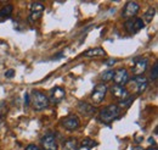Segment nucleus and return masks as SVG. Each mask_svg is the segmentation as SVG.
<instances>
[{
    "label": "nucleus",
    "instance_id": "f257e3e1",
    "mask_svg": "<svg viewBox=\"0 0 158 150\" xmlns=\"http://www.w3.org/2000/svg\"><path fill=\"white\" fill-rule=\"evenodd\" d=\"M119 113H120V110H119L118 105L112 104V105H108V106L103 108V109L100 111L99 118L101 122H103V123H106V125H110V123H112L114 120L118 118Z\"/></svg>",
    "mask_w": 158,
    "mask_h": 150
},
{
    "label": "nucleus",
    "instance_id": "f03ea898",
    "mask_svg": "<svg viewBox=\"0 0 158 150\" xmlns=\"http://www.w3.org/2000/svg\"><path fill=\"white\" fill-rule=\"evenodd\" d=\"M31 105L33 106V109L35 111H41L44 109H46L49 106V99L48 95L40 92V90H33V93L31 95Z\"/></svg>",
    "mask_w": 158,
    "mask_h": 150
},
{
    "label": "nucleus",
    "instance_id": "7ed1b4c3",
    "mask_svg": "<svg viewBox=\"0 0 158 150\" xmlns=\"http://www.w3.org/2000/svg\"><path fill=\"white\" fill-rule=\"evenodd\" d=\"M124 27H125V31L129 34H136L138 32H140L145 27V23H143L142 19H140V17H133V19H129L125 21Z\"/></svg>",
    "mask_w": 158,
    "mask_h": 150
},
{
    "label": "nucleus",
    "instance_id": "20e7f679",
    "mask_svg": "<svg viewBox=\"0 0 158 150\" xmlns=\"http://www.w3.org/2000/svg\"><path fill=\"white\" fill-rule=\"evenodd\" d=\"M61 125L67 131H76L80 126V120H79L78 116H76V115H68L64 118H62Z\"/></svg>",
    "mask_w": 158,
    "mask_h": 150
},
{
    "label": "nucleus",
    "instance_id": "39448f33",
    "mask_svg": "<svg viewBox=\"0 0 158 150\" xmlns=\"http://www.w3.org/2000/svg\"><path fill=\"white\" fill-rule=\"evenodd\" d=\"M107 90H108V88H107V86H106L105 83H99V84H96L95 88H94V90H93V93H91V99H93V101H94L95 104H100L101 101H103V99H105V96H106V94H107Z\"/></svg>",
    "mask_w": 158,
    "mask_h": 150
},
{
    "label": "nucleus",
    "instance_id": "423d86ee",
    "mask_svg": "<svg viewBox=\"0 0 158 150\" xmlns=\"http://www.w3.org/2000/svg\"><path fill=\"white\" fill-rule=\"evenodd\" d=\"M140 11V5H139L136 1H128L124 6V10L122 12V16L124 19L129 20L133 19L138 15V12Z\"/></svg>",
    "mask_w": 158,
    "mask_h": 150
},
{
    "label": "nucleus",
    "instance_id": "0eeeda50",
    "mask_svg": "<svg viewBox=\"0 0 158 150\" xmlns=\"http://www.w3.org/2000/svg\"><path fill=\"white\" fill-rule=\"evenodd\" d=\"M40 144L43 150H59L57 142L55 139V135L52 133H48L45 134L41 139H40Z\"/></svg>",
    "mask_w": 158,
    "mask_h": 150
},
{
    "label": "nucleus",
    "instance_id": "6e6552de",
    "mask_svg": "<svg viewBox=\"0 0 158 150\" xmlns=\"http://www.w3.org/2000/svg\"><path fill=\"white\" fill-rule=\"evenodd\" d=\"M31 14H29V21L31 22H35L43 17L44 14V5L41 2H33L31 5Z\"/></svg>",
    "mask_w": 158,
    "mask_h": 150
},
{
    "label": "nucleus",
    "instance_id": "1a4fd4ad",
    "mask_svg": "<svg viewBox=\"0 0 158 150\" xmlns=\"http://www.w3.org/2000/svg\"><path fill=\"white\" fill-rule=\"evenodd\" d=\"M116 83V86L124 87L128 82H129V72L125 68H118L117 71H114V75L112 78Z\"/></svg>",
    "mask_w": 158,
    "mask_h": 150
},
{
    "label": "nucleus",
    "instance_id": "9d476101",
    "mask_svg": "<svg viewBox=\"0 0 158 150\" xmlns=\"http://www.w3.org/2000/svg\"><path fill=\"white\" fill-rule=\"evenodd\" d=\"M148 67V59L147 57H139L135 60L134 67H133V73L135 76H141L145 73V71Z\"/></svg>",
    "mask_w": 158,
    "mask_h": 150
},
{
    "label": "nucleus",
    "instance_id": "9b49d317",
    "mask_svg": "<svg viewBox=\"0 0 158 150\" xmlns=\"http://www.w3.org/2000/svg\"><path fill=\"white\" fill-rule=\"evenodd\" d=\"M64 96H66V90L62 87H55L50 90L48 99H49V101H51L54 104H57L61 100L64 99Z\"/></svg>",
    "mask_w": 158,
    "mask_h": 150
},
{
    "label": "nucleus",
    "instance_id": "f8f14e48",
    "mask_svg": "<svg viewBox=\"0 0 158 150\" xmlns=\"http://www.w3.org/2000/svg\"><path fill=\"white\" fill-rule=\"evenodd\" d=\"M133 82L135 84L136 93L138 94H142L147 89V87H148V79L145 76H135Z\"/></svg>",
    "mask_w": 158,
    "mask_h": 150
},
{
    "label": "nucleus",
    "instance_id": "ddd939ff",
    "mask_svg": "<svg viewBox=\"0 0 158 150\" xmlns=\"http://www.w3.org/2000/svg\"><path fill=\"white\" fill-rule=\"evenodd\" d=\"M111 93H112V95H113L116 99H118L119 101L125 100V99H128V98L130 96L128 89H127L125 87H120V86H113V87L111 88Z\"/></svg>",
    "mask_w": 158,
    "mask_h": 150
},
{
    "label": "nucleus",
    "instance_id": "4468645a",
    "mask_svg": "<svg viewBox=\"0 0 158 150\" xmlns=\"http://www.w3.org/2000/svg\"><path fill=\"white\" fill-rule=\"evenodd\" d=\"M78 111L81 113V115L86 116V117H90V116H93L94 113H96V109H95L93 105L88 104V103H83V101H80L78 105Z\"/></svg>",
    "mask_w": 158,
    "mask_h": 150
},
{
    "label": "nucleus",
    "instance_id": "2eb2a0df",
    "mask_svg": "<svg viewBox=\"0 0 158 150\" xmlns=\"http://www.w3.org/2000/svg\"><path fill=\"white\" fill-rule=\"evenodd\" d=\"M105 55H106V51L102 48H100V46L88 49L86 51L83 53V56H86V57H100V56H105Z\"/></svg>",
    "mask_w": 158,
    "mask_h": 150
},
{
    "label": "nucleus",
    "instance_id": "dca6fc26",
    "mask_svg": "<svg viewBox=\"0 0 158 150\" xmlns=\"http://www.w3.org/2000/svg\"><path fill=\"white\" fill-rule=\"evenodd\" d=\"M77 149H78V140L76 138H69L63 144V150H77Z\"/></svg>",
    "mask_w": 158,
    "mask_h": 150
},
{
    "label": "nucleus",
    "instance_id": "f3484780",
    "mask_svg": "<svg viewBox=\"0 0 158 150\" xmlns=\"http://www.w3.org/2000/svg\"><path fill=\"white\" fill-rule=\"evenodd\" d=\"M96 145H98V143L94 139H91V138H84L81 140V147L88 150H91L93 148H95Z\"/></svg>",
    "mask_w": 158,
    "mask_h": 150
},
{
    "label": "nucleus",
    "instance_id": "a211bd4d",
    "mask_svg": "<svg viewBox=\"0 0 158 150\" xmlns=\"http://www.w3.org/2000/svg\"><path fill=\"white\" fill-rule=\"evenodd\" d=\"M155 14H156V9L155 7H148V10L145 12V15H143V23L146 22V23H150L153 17H155Z\"/></svg>",
    "mask_w": 158,
    "mask_h": 150
},
{
    "label": "nucleus",
    "instance_id": "6ab92c4d",
    "mask_svg": "<svg viewBox=\"0 0 158 150\" xmlns=\"http://www.w3.org/2000/svg\"><path fill=\"white\" fill-rule=\"evenodd\" d=\"M12 11H14V6H12L11 4L5 5V6L1 7V10H0V17H9V16L12 14Z\"/></svg>",
    "mask_w": 158,
    "mask_h": 150
},
{
    "label": "nucleus",
    "instance_id": "aec40b11",
    "mask_svg": "<svg viewBox=\"0 0 158 150\" xmlns=\"http://www.w3.org/2000/svg\"><path fill=\"white\" fill-rule=\"evenodd\" d=\"M113 75H114V71H113V70H107V71H105V72L101 75V79H102L103 82H108V81H111V79L113 78Z\"/></svg>",
    "mask_w": 158,
    "mask_h": 150
},
{
    "label": "nucleus",
    "instance_id": "412c9836",
    "mask_svg": "<svg viewBox=\"0 0 158 150\" xmlns=\"http://www.w3.org/2000/svg\"><path fill=\"white\" fill-rule=\"evenodd\" d=\"M7 111H9V109H7V104H6L5 101H0V120H2V118L6 117Z\"/></svg>",
    "mask_w": 158,
    "mask_h": 150
},
{
    "label": "nucleus",
    "instance_id": "4be33fe9",
    "mask_svg": "<svg viewBox=\"0 0 158 150\" xmlns=\"http://www.w3.org/2000/svg\"><path fill=\"white\" fill-rule=\"evenodd\" d=\"M134 99L135 98H131V96H129L128 99H125V100H122V101H119V106L118 108H129L131 104H133V101H134Z\"/></svg>",
    "mask_w": 158,
    "mask_h": 150
},
{
    "label": "nucleus",
    "instance_id": "5701e85b",
    "mask_svg": "<svg viewBox=\"0 0 158 150\" xmlns=\"http://www.w3.org/2000/svg\"><path fill=\"white\" fill-rule=\"evenodd\" d=\"M158 78V65L157 62L152 66V70H151V79L152 81H156Z\"/></svg>",
    "mask_w": 158,
    "mask_h": 150
},
{
    "label": "nucleus",
    "instance_id": "b1692460",
    "mask_svg": "<svg viewBox=\"0 0 158 150\" xmlns=\"http://www.w3.org/2000/svg\"><path fill=\"white\" fill-rule=\"evenodd\" d=\"M23 100H24V105L28 106V105L31 104V95H29L28 93H24V95H23Z\"/></svg>",
    "mask_w": 158,
    "mask_h": 150
},
{
    "label": "nucleus",
    "instance_id": "393cba45",
    "mask_svg": "<svg viewBox=\"0 0 158 150\" xmlns=\"http://www.w3.org/2000/svg\"><path fill=\"white\" fill-rule=\"evenodd\" d=\"M14 76H15V70H12V68H11V70H7V71L5 72V77L9 78V79L12 78Z\"/></svg>",
    "mask_w": 158,
    "mask_h": 150
},
{
    "label": "nucleus",
    "instance_id": "a878e982",
    "mask_svg": "<svg viewBox=\"0 0 158 150\" xmlns=\"http://www.w3.org/2000/svg\"><path fill=\"white\" fill-rule=\"evenodd\" d=\"M24 150H41V149H40L38 145H35V144H29Z\"/></svg>",
    "mask_w": 158,
    "mask_h": 150
},
{
    "label": "nucleus",
    "instance_id": "bb28decb",
    "mask_svg": "<svg viewBox=\"0 0 158 150\" xmlns=\"http://www.w3.org/2000/svg\"><path fill=\"white\" fill-rule=\"evenodd\" d=\"M63 55H64V54L61 51V53H59L57 55H54V57H51L50 60H55V61H57V60H61V59H63Z\"/></svg>",
    "mask_w": 158,
    "mask_h": 150
},
{
    "label": "nucleus",
    "instance_id": "cd10ccee",
    "mask_svg": "<svg viewBox=\"0 0 158 150\" xmlns=\"http://www.w3.org/2000/svg\"><path fill=\"white\" fill-rule=\"evenodd\" d=\"M116 62H117V60H116V59H110V60L105 61V65H107V66H112V65H114Z\"/></svg>",
    "mask_w": 158,
    "mask_h": 150
},
{
    "label": "nucleus",
    "instance_id": "c85d7f7f",
    "mask_svg": "<svg viewBox=\"0 0 158 150\" xmlns=\"http://www.w3.org/2000/svg\"><path fill=\"white\" fill-rule=\"evenodd\" d=\"M147 150H158V149L156 148V147H151V148H148Z\"/></svg>",
    "mask_w": 158,
    "mask_h": 150
},
{
    "label": "nucleus",
    "instance_id": "c756f323",
    "mask_svg": "<svg viewBox=\"0 0 158 150\" xmlns=\"http://www.w3.org/2000/svg\"><path fill=\"white\" fill-rule=\"evenodd\" d=\"M133 150H143L142 148H140V147H138V148H134Z\"/></svg>",
    "mask_w": 158,
    "mask_h": 150
}]
</instances>
